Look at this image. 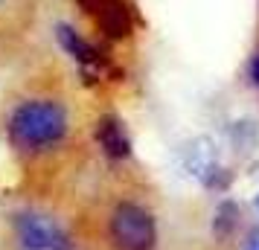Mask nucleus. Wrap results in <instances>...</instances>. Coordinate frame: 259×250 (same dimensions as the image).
<instances>
[{
  "label": "nucleus",
  "instance_id": "nucleus-4",
  "mask_svg": "<svg viewBox=\"0 0 259 250\" xmlns=\"http://www.w3.org/2000/svg\"><path fill=\"white\" fill-rule=\"evenodd\" d=\"M82 12L96 24V29L105 38L122 41L134 32V15L125 0H79Z\"/></svg>",
  "mask_w": 259,
  "mask_h": 250
},
{
  "label": "nucleus",
  "instance_id": "nucleus-9",
  "mask_svg": "<svg viewBox=\"0 0 259 250\" xmlns=\"http://www.w3.org/2000/svg\"><path fill=\"white\" fill-rule=\"evenodd\" d=\"M0 3H9V0H0Z\"/></svg>",
  "mask_w": 259,
  "mask_h": 250
},
{
  "label": "nucleus",
  "instance_id": "nucleus-7",
  "mask_svg": "<svg viewBox=\"0 0 259 250\" xmlns=\"http://www.w3.org/2000/svg\"><path fill=\"white\" fill-rule=\"evenodd\" d=\"M247 82L259 90V53H253L250 61H247Z\"/></svg>",
  "mask_w": 259,
  "mask_h": 250
},
{
  "label": "nucleus",
  "instance_id": "nucleus-8",
  "mask_svg": "<svg viewBox=\"0 0 259 250\" xmlns=\"http://www.w3.org/2000/svg\"><path fill=\"white\" fill-rule=\"evenodd\" d=\"M242 250H259V224L247 230V236H245V244H242Z\"/></svg>",
  "mask_w": 259,
  "mask_h": 250
},
{
  "label": "nucleus",
  "instance_id": "nucleus-5",
  "mask_svg": "<svg viewBox=\"0 0 259 250\" xmlns=\"http://www.w3.org/2000/svg\"><path fill=\"white\" fill-rule=\"evenodd\" d=\"M56 38H59L61 49L70 56L84 73H99V76H105V70L111 67L108 59L102 56V49L96 47L94 41H88V38L79 32V29H73L70 24H59L56 26Z\"/></svg>",
  "mask_w": 259,
  "mask_h": 250
},
{
  "label": "nucleus",
  "instance_id": "nucleus-6",
  "mask_svg": "<svg viewBox=\"0 0 259 250\" xmlns=\"http://www.w3.org/2000/svg\"><path fill=\"white\" fill-rule=\"evenodd\" d=\"M96 143L102 148V155L111 157V160H128L131 157V137L125 122L114 114H105V117L96 119Z\"/></svg>",
  "mask_w": 259,
  "mask_h": 250
},
{
  "label": "nucleus",
  "instance_id": "nucleus-1",
  "mask_svg": "<svg viewBox=\"0 0 259 250\" xmlns=\"http://www.w3.org/2000/svg\"><path fill=\"white\" fill-rule=\"evenodd\" d=\"M67 131H70L67 108L50 96L24 99L21 105L12 108L6 119V137L24 155H44L56 148L64 143Z\"/></svg>",
  "mask_w": 259,
  "mask_h": 250
},
{
  "label": "nucleus",
  "instance_id": "nucleus-10",
  "mask_svg": "<svg viewBox=\"0 0 259 250\" xmlns=\"http://www.w3.org/2000/svg\"><path fill=\"white\" fill-rule=\"evenodd\" d=\"M256 207H259V198H256Z\"/></svg>",
  "mask_w": 259,
  "mask_h": 250
},
{
  "label": "nucleus",
  "instance_id": "nucleus-3",
  "mask_svg": "<svg viewBox=\"0 0 259 250\" xmlns=\"http://www.w3.org/2000/svg\"><path fill=\"white\" fill-rule=\"evenodd\" d=\"M12 230L21 250H73L67 230L47 213L24 210L15 215Z\"/></svg>",
  "mask_w": 259,
  "mask_h": 250
},
{
  "label": "nucleus",
  "instance_id": "nucleus-2",
  "mask_svg": "<svg viewBox=\"0 0 259 250\" xmlns=\"http://www.w3.org/2000/svg\"><path fill=\"white\" fill-rule=\"evenodd\" d=\"M108 236L117 250H154L157 247V221L152 210L137 201H119L108 218Z\"/></svg>",
  "mask_w": 259,
  "mask_h": 250
}]
</instances>
